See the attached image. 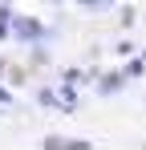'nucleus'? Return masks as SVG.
Returning a JSON list of instances; mask_svg holds the SVG:
<instances>
[{
    "label": "nucleus",
    "mask_w": 146,
    "mask_h": 150,
    "mask_svg": "<svg viewBox=\"0 0 146 150\" xmlns=\"http://www.w3.org/2000/svg\"><path fill=\"white\" fill-rule=\"evenodd\" d=\"M12 41H21V45H41V41H49V28L37 21V16H12Z\"/></svg>",
    "instance_id": "f257e3e1"
},
{
    "label": "nucleus",
    "mask_w": 146,
    "mask_h": 150,
    "mask_svg": "<svg viewBox=\"0 0 146 150\" xmlns=\"http://www.w3.org/2000/svg\"><path fill=\"white\" fill-rule=\"evenodd\" d=\"M41 146H45V150H94V142H89V138H61V134H45Z\"/></svg>",
    "instance_id": "f03ea898"
},
{
    "label": "nucleus",
    "mask_w": 146,
    "mask_h": 150,
    "mask_svg": "<svg viewBox=\"0 0 146 150\" xmlns=\"http://www.w3.org/2000/svg\"><path fill=\"white\" fill-rule=\"evenodd\" d=\"M126 85H130L126 69H114V73H101V77H97V93H101V98H110V93H122Z\"/></svg>",
    "instance_id": "7ed1b4c3"
},
{
    "label": "nucleus",
    "mask_w": 146,
    "mask_h": 150,
    "mask_svg": "<svg viewBox=\"0 0 146 150\" xmlns=\"http://www.w3.org/2000/svg\"><path fill=\"white\" fill-rule=\"evenodd\" d=\"M12 16H16V12H12V4H8V0H0V41H8V37H12Z\"/></svg>",
    "instance_id": "20e7f679"
},
{
    "label": "nucleus",
    "mask_w": 146,
    "mask_h": 150,
    "mask_svg": "<svg viewBox=\"0 0 146 150\" xmlns=\"http://www.w3.org/2000/svg\"><path fill=\"white\" fill-rule=\"evenodd\" d=\"M126 77H130V81L146 77V57H126Z\"/></svg>",
    "instance_id": "39448f33"
},
{
    "label": "nucleus",
    "mask_w": 146,
    "mask_h": 150,
    "mask_svg": "<svg viewBox=\"0 0 146 150\" xmlns=\"http://www.w3.org/2000/svg\"><path fill=\"white\" fill-rule=\"evenodd\" d=\"M37 101H41V105H45V110H61V93H57V89H37Z\"/></svg>",
    "instance_id": "423d86ee"
},
{
    "label": "nucleus",
    "mask_w": 146,
    "mask_h": 150,
    "mask_svg": "<svg viewBox=\"0 0 146 150\" xmlns=\"http://www.w3.org/2000/svg\"><path fill=\"white\" fill-rule=\"evenodd\" d=\"M61 77H65V81H73V85H85V69H65Z\"/></svg>",
    "instance_id": "0eeeda50"
},
{
    "label": "nucleus",
    "mask_w": 146,
    "mask_h": 150,
    "mask_svg": "<svg viewBox=\"0 0 146 150\" xmlns=\"http://www.w3.org/2000/svg\"><path fill=\"white\" fill-rule=\"evenodd\" d=\"M114 53H118V57H134V45H130V41H118V49H114Z\"/></svg>",
    "instance_id": "6e6552de"
},
{
    "label": "nucleus",
    "mask_w": 146,
    "mask_h": 150,
    "mask_svg": "<svg viewBox=\"0 0 146 150\" xmlns=\"http://www.w3.org/2000/svg\"><path fill=\"white\" fill-rule=\"evenodd\" d=\"M122 28H134V8H122Z\"/></svg>",
    "instance_id": "1a4fd4ad"
},
{
    "label": "nucleus",
    "mask_w": 146,
    "mask_h": 150,
    "mask_svg": "<svg viewBox=\"0 0 146 150\" xmlns=\"http://www.w3.org/2000/svg\"><path fill=\"white\" fill-rule=\"evenodd\" d=\"M0 105H12V89H4V85H0Z\"/></svg>",
    "instance_id": "9d476101"
},
{
    "label": "nucleus",
    "mask_w": 146,
    "mask_h": 150,
    "mask_svg": "<svg viewBox=\"0 0 146 150\" xmlns=\"http://www.w3.org/2000/svg\"><path fill=\"white\" fill-rule=\"evenodd\" d=\"M97 4H118V0H97Z\"/></svg>",
    "instance_id": "9b49d317"
},
{
    "label": "nucleus",
    "mask_w": 146,
    "mask_h": 150,
    "mask_svg": "<svg viewBox=\"0 0 146 150\" xmlns=\"http://www.w3.org/2000/svg\"><path fill=\"white\" fill-rule=\"evenodd\" d=\"M45 4H57V0H45Z\"/></svg>",
    "instance_id": "f8f14e48"
},
{
    "label": "nucleus",
    "mask_w": 146,
    "mask_h": 150,
    "mask_svg": "<svg viewBox=\"0 0 146 150\" xmlns=\"http://www.w3.org/2000/svg\"><path fill=\"white\" fill-rule=\"evenodd\" d=\"M0 69H4V65H0Z\"/></svg>",
    "instance_id": "ddd939ff"
}]
</instances>
